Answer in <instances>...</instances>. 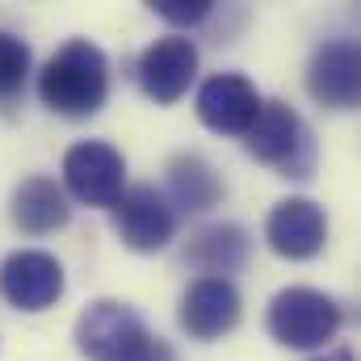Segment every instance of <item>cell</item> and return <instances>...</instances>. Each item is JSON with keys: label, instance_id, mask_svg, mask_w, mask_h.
I'll list each match as a JSON object with an SVG mask.
<instances>
[{"label": "cell", "instance_id": "8992f818", "mask_svg": "<svg viewBox=\"0 0 361 361\" xmlns=\"http://www.w3.org/2000/svg\"><path fill=\"white\" fill-rule=\"evenodd\" d=\"M109 210H114V227L122 244L135 252H160L177 235V210L156 185H130Z\"/></svg>", "mask_w": 361, "mask_h": 361}, {"label": "cell", "instance_id": "277c9868", "mask_svg": "<svg viewBox=\"0 0 361 361\" xmlns=\"http://www.w3.org/2000/svg\"><path fill=\"white\" fill-rule=\"evenodd\" d=\"M341 302L311 286L277 290L269 302V336L286 349H319L341 332Z\"/></svg>", "mask_w": 361, "mask_h": 361}, {"label": "cell", "instance_id": "6da1fadb", "mask_svg": "<svg viewBox=\"0 0 361 361\" xmlns=\"http://www.w3.org/2000/svg\"><path fill=\"white\" fill-rule=\"evenodd\" d=\"M38 97L63 118H92L109 97V59L89 38L63 42L38 72Z\"/></svg>", "mask_w": 361, "mask_h": 361}, {"label": "cell", "instance_id": "ac0fdd59", "mask_svg": "<svg viewBox=\"0 0 361 361\" xmlns=\"http://www.w3.org/2000/svg\"><path fill=\"white\" fill-rule=\"evenodd\" d=\"M315 361H345V357H315Z\"/></svg>", "mask_w": 361, "mask_h": 361}, {"label": "cell", "instance_id": "3957f363", "mask_svg": "<svg viewBox=\"0 0 361 361\" xmlns=\"http://www.w3.org/2000/svg\"><path fill=\"white\" fill-rule=\"evenodd\" d=\"M244 147L252 160L277 169L281 177H311L315 169V139L286 101H261V114L248 126Z\"/></svg>", "mask_w": 361, "mask_h": 361}, {"label": "cell", "instance_id": "5bb4252c", "mask_svg": "<svg viewBox=\"0 0 361 361\" xmlns=\"http://www.w3.org/2000/svg\"><path fill=\"white\" fill-rule=\"evenodd\" d=\"M248 248H252V240L240 223H214V227H206L189 240L185 261L206 269L210 277H227L248 261Z\"/></svg>", "mask_w": 361, "mask_h": 361}, {"label": "cell", "instance_id": "2e32d148", "mask_svg": "<svg viewBox=\"0 0 361 361\" xmlns=\"http://www.w3.org/2000/svg\"><path fill=\"white\" fill-rule=\"evenodd\" d=\"M25 80H30V47L17 34L0 30V101L17 97Z\"/></svg>", "mask_w": 361, "mask_h": 361}, {"label": "cell", "instance_id": "7c38bea8", "mask_svg": "<svg viewBox=\"0 0 361 361\" xmlns=\"http://www.w3.org/2000/svg\"><path fill=\"white\" fill-rule=\"evenodd\" d=\"M261 114V92L240 72H219L197 89V118L214 135H248Z\"/></svg>", "mask_w": 361, "mask_h": 361}, {"label": "cell", "instance_id": "52a82bcc", "mask_svg": "<svg viewBox=\"0 0 361 361\" xmlns=\"http://www.w3.org/2000/svg\"><path fill=\"white\" fill-rule=\"evenodd\" d=\"M0 294L17 311H47L63 294V265L42 248H21L0 265Z\"/></svg>", "mask_w": 361, "mask_h": 361}, {"label": "cell", "instance_id": "e0dca14e", "mask_svg": "<svg viewBox=\"0 0 361 361\" xmlns=\"http://www.w3.org/2000/svg\"><path fill=\"white\" fill-rule=\"evenodd\" d=\"M164 21H173V25H197V21H206L210 17V0H156L152 4Z\"/></svg>", "mask_w": 361, "mask_h": 361}, {"label": "cell", "instance_id": "4fadbf2b", "mask_svg": "<svg viewBox=\"0 0 361 361\" xmlns=\"http://www.w3.org/2000/svg\"><path fill=\"white\" fill-rule=\"evenodd\" d=\"M8 214H13V227L25 235H51V231L68 227L72 206H68L63 185H55L51 177H25L13 189Z\"/></svg>", "mask_w": 361, "mask_h": 361}, {"label": "cell", "instance_id": "8fae6325", "mask_svg": "<svg viewBox=\"0 0 361 361\" xmlns=\"http://www.w3.org/2000/svg\"><path fill=\"white\" fill-rule=\"evenodd\" d=\"M193 76H197V47H193V38L169 34V38H156L139 55V85L156 105L180 101L189 92V85H193Z\"/></svg>", "mask_w": 361, "mask_h": 361}, {"label": "cell", "instance_id": "9a60e30c", "mask_svg": "<svg viewBox=\"0 0 361 361\" xmlns=\"http://www.w3.org/2000/svg\"><path fill=\"white\" fill-rule=\"evenodd\" d=\"M169 206L173 210H189V214H202V210H210V206H219V197H223V180L214 177V169L202 160V156H193V152H180L169 160Z\"/></svg>", "mask_w": 361, "mask_h": 361}, {"label": "cell", "instance_id": "30bf717a", "mask_svg": "<svg viewBox=\"0 0 361 361\" xmlns=\"http://www.w3.org/2000/svg\"><path fill=\"white\" fill-rule=\"evenodd\" d=\"M307 92L328 109H353L361 101V51L353 38L315 47L307 63Z\"/></svg>", "mask_w": 361, "mask_h": 361}, {"label": "cell", "instance_id": "7a4b0ae2", "mask_svg": "<svg viewBox=\"0 0 361 361\" xmlns=\"http://www.w3.org/2000/svg\"><path fill=\"white\" fill-rule=\"evenodd\" d=\"M76 349L89 361H177L169 341L152 336L147 324L118 298H97L80 311Z\"/></svg>", "mask_w": 361, "mask_h": 361}, {"label": "cell", "instance_id": "5b68a950", "mask_svg": "<svg viewBox=\"0 0 361 361\" xmlns=\"http://www.w3.org/2000/svg\"><path fill=\"white\" fill-rule=\"evenodd\" d=\"M63 189L85 206H114L126 193V160L114 143L85 139L63 156Z\"/></svg>", "mask_w": 361, "mask_h": 361}, {"label": "cell", "instance_id": "9c48e42d", "mask_svg": "<svg viewBox=\"0 0 361 361\" xmlns=\"http://www.w3.org/2000/svg\"><path fill=\"white\" fill-rule=\"evenodd\" d=\"M265 240L286 261H311L328 244V214L311 197H286L265 219Z\"/></svg>", "mask_w": 361, "mask_h": 361}, {"label": "cell", "instance_id": "ba28073f", "mask_svg": "<svg viewBox=\"0 0 361 361\" xmlns=\"http://www.w3.org/2000/svg\"><path fill=\"white\" fill-rule=\"evenodd\" d=\"M244 315V298L231 277H197L180 294V328L193 341H219L227 336Z\"/></svg>", "mask_w": 361, "mask_h": 361}]
</instances>
